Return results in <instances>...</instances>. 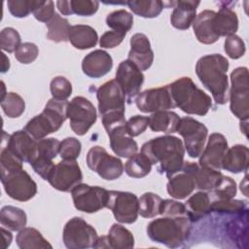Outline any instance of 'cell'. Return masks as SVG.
<instances>
[{"instance_id":"1","label":"cell","mask_w":249,"mask_h":249,"mask_svg":"<svg viewBox=\"0 0 249 249\" xmlns=\"http://www.w3.org/2000/svg\"><path fill=\"white\" fill-rule=\"evenodd\" d=\"M141 153L149 159L152 165L158 164L160 173H164L169 178L182 168L185 147L180 138L166 134L144 143Z\"/></svg>"},{"instance_id":"2","label":"cell","mask_w":249,"mask_h":249,"mask_svg":"<svg viewBox=\"0 0 249 249\" xmlns=\"http://www.w3.org/2000/svg\"><path fill=\"white\" fill-rule=\"evenodd\" d=\"M229 70L228 59L220 53L201 56L196 64V73L202 86L210 91L219 105L229 101Z\"/></svg>"},{"instance_id":"3","label":"cell","mask_w":249,"mask_h":249,"mask_svg":"<svg viewBox=\"0 0 249 249\" xmlns=\"http://www.w3.org/2000/svg\"><path fill=\"white\" fill-rule=\"evenodd\" d=\"M147 235L157 243L169 248L181 247L189 238L192 231V222L188 215L158 218L147 226Z\"/></svg>"},{"instance_id":"4","label":"cell","mask_w":249,"mask_h":249,"mask_svg":"<svg viewBox=\"0 0 249 249\" xmlns=\"http://www.w3.org/2000/svg\"><path fill=\"white\" fill-rule=\"evenodd\" d=\"M168 88L175 106L189 115L205 116L212 107L211 97L189 77L177 79Z\"/></svg>"},{"instance_id":"5","label":"cell","mask_w":249,"mask_h":249,"mask_svg":"<svg viewBox=\"0 0 249 249\" xmlns=\"http://www.w3.org/2000/svg\"><path fill=\"white\" fill-rule=\"evenodd\" d=\"M68 103L67 100L51 98L43 112L29 120L23 129L36 140H41L57 131L67 119Z\"/></svg>"},{"instance_id":"6","label":"cell","mask_w":249,"mask_h":249,"mask_svg":"<svg viewBox=\"0 0 249 249\" xmlns=\"http://www.w3.org/2000/svg\"><path fill=\"white\" fill-rule=\"evenodd\" d=\"M229 92L231 112L241 122L249 118V83L247 67H237L231 73Z\"/></svg>"},{"instance_id":"7","label":"cell","mask_w":249,"mask_h":249,"mask_svg":"<svg viewBox=\"0 0 249 249\" xmlns=\"http://www.w3.org/2000/svg\"><path fill=\"white\" fill-rule=\"evenodd\" d=\"M0 171L4 190L11 198L18 201H27L37 194L35 181L22 167L0 169Z\"/></svg>"},{"instance_id":"8","label":"cell","mask_w":249,"mask_h":249,"mask_svg":"<svg viewBox=\"0 0 249 249\" xmlns=\"http://www.w3.org/2000/svg\"><path fill=\"white\" fill-rule=\"evenodd\" d=\"M97 238L95 229L80 217L71 218L63 228L62 240L68 249L94 248Z\"/></svg>"},{"instance_id":"9","label":"cell","mask_w":249,"mask_h":249,"mask_svg":"<svg viewBox=\"0 0 249 249\" xmlns=\"http://www.w3.org/2000/svg\"><path fill=\"white\" fill-rule=\"evenodd\" d=\"M86 160L88 167L104 180L118 179L124 171L123 161L118 157L108 154L101 146L91 147L87 154Z\"/></svg>"},{"instance_id":"10","label":"cell","mask_w":249,"mask_h":249,"mask_svg":"<svg viewBox=\"0 0 249 249\" xmlns=\"http://www.w3.org/2000/svg\"><path fill=\"white\" fill-rule=\"evenodd\" d=\"M70 127L77 135H85L97 120L96 109L84 96H75L67 106Z\"/></svg>"},{"instance_id":"11","label":"cell","mask_w":249,"mask_h":249,"mask_svg":"<svg viewBox=\"0 0 249 249\" xmlns=\"http://www.w3.org/2000/svg\"><path fill=\"white\" fill-rule=\"evenodd\" d=\"M176 132L183 137V144L188 155L193 159L198 158L206 142L207 127L192 117H183L180 118Z\"/></svg>"},{"instance_id":"12","label":"cell","mask_w":249,"mask_h":249,"mask_svg":"<svg viewBox=\"0 0 249 249\" xmlns=\"http://www.w3.org/2000/svg\"><path fill=\"white\" fill-rule=\"evenodd\" d=\"M71 195L76 209L86 213H95L106 207L109 191L99 186L81 183L71 191Z\"/></svg>"},{"instance_id":"13","label":"cell","mask_w":249,"mask_h":249,"mask_svg":"<svg viewBox=\"0 0 249 249\" xmlns=\"http://www.w3.org/2000/svg\"><path fill=\"white\" fill-rule=\"evenodd\" d=\"M107 208L115 219L122 224H132L138 218V197L136 195L123 191H109Z\"/></svg>"},{"instance_id":"14","label":"cell","mask_w":249,"mask_h":249,"mask_svg":"<svg viewBox=\"0 0 249 249\" xmlns=\"http://www.w3.org/2000/svg\"><path fill=\"white\" fill-rule=\"evenodd\" d=\"M83 173L76 160H61L54 164L51 171L48 182L60 192H71L77 185L81 184Z\"/></svg>"},{"instance_id":"15","label":"cell","mask_w":249,"mask_h":249,"mask_svg":"<svg viewBox=\"0 0 249 249\" xmlns=\"http://www.w3.org/2000/svg\"><path fill=\"white\" fill-rule=\"evenodd\" d=\"M100 116L125 112V95L115 79L100 86L96 90Z\"/></svg>"},{"instance_id":"16","label":"cell","mask_w":249,"mask_h":249,"mask_svg":"<svg viewBox=\"0 0 249 249\" xmlns=\"http://www.w3.org/2000/svg\"><path fill=\"white\" fill-rule=\"evenodd\" d=\"M115 80L123 89L127 102L131 103L140 93L144 82V75L134 63L125 59L119 64Z\"/></svg>"},{"instance_id":"17","label":"cell","mask_w":249,"mask_h":249,"mask_svg":"<svg viewBox=\"0 0 249 249\" xmlns=\"http://www.w3.org/2000/svg\"><path fill=\"white\" fill-rule=\"evenodd\" d=\"M135 104L143 113H155L176 107L168 85L160 88L146 89L140 92L135 98Z\"/></svg>"},{"instance_id":"18","label":"cell","mask_w":249,"mask_h":249,"mask_svg":"<svg viewBox=\"0 0 249 249\" xmlns=\"http://www.w3.org/2000/svg\"><path fill=\"white\" fill-rule=\"evenodd\" d=\"M37 140L24 129L17 130L12 134L3 131L2 145L7 147L15 156L29 164L37 156Z\"/></svg>"},{"instance_id":"19","label":"cell","mask_w":249,"mask_h":249,"mask_svg":"<svg viewBox=\"0 0 249 249\" xmlns=\"http://www.w3.org/2000/svg\"><path fill=\"white\" fill-rule=\"evenodd\" d=\"M196 162L184 161L182 168L168 178L166 190L168 195L175 199L188 197L196 189L194 168Z\"/></svg>"},{"instance_id":"20","label":"cell","mask_w":249,"mask_h":249,"mask_svg":"<svg viewBox=\"0 0 249 249\" xmlns=\"http://www.w3.org/2000/svg\"><path fill=\"white\" fill-rule=\"evenodd\" d=\"M227 138L219 132L210 134L206 146L203 148L198 160V165L221 170L223 157L228 150Z\"/></svg>"},{"instance_id":"21","label":"cell","mask_w":249,"mask_h":249,"mask_svg":"<svg viewBox=\"0 0 249 249\" xmlns=\"http://www.w3.org/2000/svg\"><path fill=\"white\" fill-rule=\"evenodd\" d=\"M127 59L141 71L148 70L154 61V52L148 37L143 33H135L130 38V50Z\"/></svg>"},{"instance_id":"22","label":"cell","mask_w":249,"mask_h":249,"mask_svg":"<svg viewBox=\"0 0 249 249\" xmlns=\"http://www.w3.org/2000/svg\"><path fill=\"white\" fill-rule=\"evenodd\" d=\"M125 124L116 125L106 130L110 140V147L114 154L121 158H130L138 151V145L133 137L129 136Z\"/></svg>"},{"instance_id":"23","label":"cell","mask_w":249,"mask_h":249,"mask_svg":"<svg viewBox=\"0 0 249 249\" xmlns=\"http://www.w3.org/2000/svg\"><path fill=\"white\" fill-rule=\"evenodd\" d=\"M113 67L111 55L103 50H94L82 61V70L89 78L97 79L108 74Z\"/></svg>"},{"instance_id":"24","label":"cell","mask_w":249,"mask_h":249,"mask_svg":"<svg viewBox=\"0 0 249 249\" xmlns=\"http://www.w3.org/2000/svg\"><path fill=\"white\" fill-rule=\"evenodd\" d=\"M199 1L179 0L173 2V11L170 16V23L179 30L189 29L196 17V9Z\"/></svg>"},{"instance_id":"25","label":"cell","mask_w":249,"mask_h":249,"mask_svg":"<svg viewBox=\"0 0 249 249\" xmlns=\"http://www.w3.org/2000/svg\"><path fill=\"white\" fill-rule=\"evenodd\" d=\"M216 12L212 10H203L195 18L192 23L194 33L198 42L204 45L214 44L219 40V36L215 32L213 19Z\"/></svg>"},{"instance_id":"26","label":"cell","mask_w":249,"mask_h":249,"mask_svg":"<svg viewBox=\"0 0 249 249\" xmlns=\"http://www.w3.org/2000/svg\"><path fill=\"white\" fill-rule=\"evenodd\" d=\"M249 162V150L245 145L236 144L226 151L221 167L222 169L231 172L240 173L247 171Z\"/></svg>"},{"instance_id":"27","label":"cell","mask_w":249,"mask_h":249,"mask_svg":"<svg viewBox=\"0 0 249 249\" xmlns=\"http://www.w3.org/2000/svg\"><path fill=\"white\" fill-rule=\"evenodd\" d=\"M222 6L220 10L215 14L213 19V25L215 32L219 37H228L234 35L238 29V18L236 13L227 6Z\"/></svg>"},{"instance_id":"28","label":"cell","mask_w":249,"mask_h":249,"mask_svg":"<svg viewBox=\"0 0 249 249\" xmlns=\"http://www.w3.org/2000/svg\"><path fill=\"white\" fill-rule=\"evenodd\" d=\"M68 41L78 50H88L96 46L98 35L95 29L87 24L71 25Z\"/></svg>"},{"instance_id":"29","label":"cell","mask_w":249,"mask_h":249,"mask_svg":"<svg viewBox=\"0 0 249 249\" xmlns=\"http://www.w3.org/2000/svg\"><path fill=\"white\" fill-rule=\"evenodd\" d=\"M180 122V117L173 111L163 110L152 113L149 117V127L153 131H161L166 134L174 133Z\"/></svg>"},{"instance_id":"30","label":"cell","mask_w":249,"mask_h":249,"mask_svg":"<svg viewBox=\"0 0 249 249\" xmlns=\"http://www.w3.org/2000/svg\"><path fill=\"white\" fill-rule=\"evenodd\" d=\"M210 204L211 198L206 192L199 191L192 195L185 203L187 215L191 222H196L210 213Z\"/></svg>"},{"instance_id":"31","label":"cell","mask_w":249,"mask_h":249,"mask_svg":"<svg viewBox=\"0 0 249 249\" xmlns=\"http://www.w3.org/2000/svg\"><path fill=\"white\" fill-rule=\"evenodd\" d=\"M17 245L20 249H52L53 246L35 228L25 227L20 230L16 237Z\"/></svg>"},{"instance_id":"32","label":"cell","mask_w":249,"mask_h":249,"mask_svg":"<svg viewBox=\"0 0 249 249\" xmlns=\"http://www.w3.org/2000/svg\"><path fill=\"white\" fill-rule=\"evenodd\" d=\"M220 170L199 166L198 163L194 168V177L196 181V189L204 192L213 191L223 178Z\"/></svg>"},{"instance_id":"33","label":"cell","mask_w":249,"mask_h":249,"mask_svg":"<svg viewBox=\"0 0 249 249\" xmlns=\"http://www.w3.org/2000/svg\"><path fill=\"white\" fill-rule=\"evenodd\" d=\"M27 222L26 213L16 206L6 205L0 211L1 226L13 231H19L25 228Z\"/></svg>"},{"instance_id":"34","label":"cell","mask_w":249,"mask_h":249,"mask_svg":"<svg viewBox=\"0 0 249 249\" xmlns=\"http://www.w3.org/2000/svg\"><path fill=\"white\" fill-rule=\"evenodd\" d=\"M106 236L109 248L130 249L134 247L133 234L130 231L120 224H113Z\"/></svg>"},{"instance_id":"35","label":"cell","mask_w":249,"mask_h":249,"mask_svg":"<svg viewBox=\"0 0 249 249\" xmlns=\"http://www.w3.org/2000/svg\"><path fill=\"white\" fill-rule=\"evenodd\" d=\"M126 4L132 13L145 18H157L164 8L160 0H130Z\"/></svg>"},{"instance_id":"36","label":"cell","mask_w":249,"mask_h":249,"mask_svg":"<svg viewBox=\"0 0 249 249\" xmlns=\"http://www.w3.org/2000/svg\"><path fill=\"white\" fill-rule=\"evenodd\" d=\"M46 25L48 28L47 38L50 41L54 43L68 41V34L71 27L68 19L55 13L53 18Z\"/></svg>"},{"instance_id":"37","label":"cell","mask_w":249,"mask_h":249,"mask_svg":"<svg viewBox=\"0 0 249 249\" xmlns=\"http://www.w3.org/2000/svg\"><path fill=\"white\" fill-rule=\"evenodd\" d=\"M151 161L142 153H136L124 164V172L132 178H143L151 172Z\"/></svg>"},{"instance_id":"38","label":"cell","mask_w":249,"mask_h":249,"mask_svg":"<svg viewBox=\"0 0 249 249\" xmlns=\"http://www.w3.org/2000/svg\"><path fill=\"white\" fill-rule=\"evenodd\" d=\"M106 24L112 30L126 35L133 25V16L124 9L113 11L107 15Z\"/></svg>"},{"instance_id":"39","label":"cell","mask_w":249,"mask_h":249,"mask_svg":"<svg viewBox=\"0 0 249 249\" xmlns=\"http://www.w3.org/2000/svg\"><path fill=\"white\" fill-rule=\"evenodd\" d=\"M162 198L154 193H145L138 198V213L143 218H154L160 215Z\"/></svg>"},{"instance_id":"40","label":"cell","mask_w":249,"mask_h":249,"mask_svg":"<svg viewBox=\"0 0 249 249\" xmlns=\"http://www.w3.org/2000/svg\"><path fill=\"white\" fill-rule=\"evenodd\" d=\"M210 212L218 214H235L240 215L247 212L246 201L240 199H216L210 204Z\"/></svg>"},{"instance_id":"41","label":"cell","mask_w":249,"mask_h":249,"mask_svg":"<svg viewBox=\"0 0 249 249\" xmlns=\"http://www.w3.org/2000/svg\"><path fill=\"white\" fill-rule=\"evenodd\" d=\"M1 108L7 117L15 119L23 114L25 110V102L18 93L10 91L1 99Z\"/></svg>"},{"instance_id":"42","label":"cell","mask_w":249,"mask_h":249,"mask_svg":"<svg viewBox=\"0 0 249 249\" xmlns=\"http://www.w3.org/2000/svg\"><path fill=\"white\" fill-rule=\"evenodd\" d=\"M42 0H8L10 13L16 18H25L41 4Z\"/></svg>"},{"instance_id":"43","label":"cell","mask_w":249,"mask_h":249,"mask_svg":"<svg viewBox=\"0 0 249 249\" xmlns=\"http://www.w3.org/2000/svg\"><path fill=\"white\" fill-rule=\"evenodd\" d=\"M19 33L13 27H5L0 32V47L4 52L15 53L21 45Z\"/></svg>"},{"instance_id":"44","label":"cell","mask_w":249,"mask_h":249,"mask_svg":"<svg viewBox=\"0 0 249 249\" xmlns=\"http://www.w3.org/2000/svg\"><path fill=\"white\" fill-rule=\"evenodd\" d=\"M210 195H212L213 200L233 198L236 195V183L232 178L224 175L218 186L210 192Z\"/></svg>"},{"instance_id":"45","label":"cell","mask_w":249,"mask_h":249,"mask_svg":"<svg viewBox=\"0 0 249 249\" xmlns=\"http://www.w3.org/2000/svg\"><path fill=\"white\" fill-rule=\"evenodd\" d=\"M50 90L53 98L57 100H67L72 93V85L65 77L56 76L51 81Z\"/></svg>"},{"instance_id":"46","label":"cell","mask_w":249,"mask_h":249,"mask_svg":"<svg viewBox=\"0 0 249 249\" xmlns=\"http://www.w3.org/2000/svg\"><path fill=\"white\" fill-rule=\"evenodd\" d=\"M82 149L81 142L75 137H67L60 142L59 155L63 160H76Z\"/></svg>"},{"instance_id":"47","label":"cell","mask_w":249,"mask_h":249,"mask_svg":"<svg viewBox=\"0 0 249 249\" xmlns=\"http://www.w3.org/2000/svg\"><path fill=\"white\" fill-rule=\"evenodd\" d=\"M224 50L229 57L232 59H238L244 55L246 48L243 40L234 34L226 38L224 43Z\"/></svg>"},{"instance_id":"48","label":"cell","mask_w":249,"mask_h":249,"mask_svg":"<svg viewBox=\"0 0 249 249\" xmlns=\"http://www.w3.org/2000/svg\"><path fill=\"white\" fill-rule=\"evenodd\" d=\"M60 141L56 138H43L37 142V156L45 157L50 160L55 159L59 154Z\"/></svg>"},{"instance_id":"49","label":"cell","mask_w":249,"mask_h":249,"mask_svg":"<svg viewBox=\"0 0 249 249\" xmlns=\"http://www.w3.org/2000/svg\"><path fill=\"white\" fill-rule=\"evenodd\" d=\"M99 2L95 0H70V8L72 15L81 17H89L98 10Z\"/></svg>"},{"instance_id":"50","label":"cell","mask_w":249,"mask_h":249,"mask_svg":"<svg viewBox=\"0 0 249 249\" xmlns=\"http://www.w3.org/2000/svg\"><path fill=\"white\" fill-rule=\"evenodd\" d=\"M39 54V49L34 43L25 42L21 44L15 52L16 59L22 64H29L33 62Z\"/></svg>"},{"instance_id":"51","label":"cell","mask_w":249,"mask_h":249,"mask_svg":"<svg viewBox=\"0 0 249 249\" xmlns=\"http://www.w3.org/2000/svg\"><path fill=\"white\" fill-rule=\"evenodd\" d=\"M149 126V117L135 115L126 121L125 128L129 136L135 137L143 133Z\"/></svg>"},{"instance_id":"52","label":"cell","mask_w":249,"mask_h":249,"mask_svg":"<svg viewBox=\"0 0 249 249\" xmlns=\"http://www.w3.org/2000/svg\"><path fill=\"white\" fill-rule=\"evenodd\" d=\"M160 215L167 217L187 215L186 206L185 204L173 199H162L160 208Z\"/></svg>"},{"instance_id":"53","label":"cell","mask_w":249,"mask_h":249,"mask_svg":"<svg viewBox=\"0 0 249 249\" xmlns=\"http://www.w3.org/2000/svg\"><path fill=\"white\" fill-rule=\"evenodd\" d=\"M30 165L35 171V173L42 177V179L44 180H48V177L54 166L53 160L41 156H36V158L32 160Z\"/></svg>"},{"instance_id":"54","label":"cell","mask_w":249,"mask_h":249,"mask_svg":"<svg viewBox=\"0 0 249 249\" xmlns=\"http://www.w3.org/2000/svg\"><path fill=\"white\" fill-rule=\"evenodd\" d=\"M33 15L37 20L48 23L55 15L53 2L51 0L42 1L41 4L34 10Z\"/></svg>"},{"instance_id":"55","label":"cell","mask_w":249,"mask_h":249,"mask_svg":"<svg viewBox=\"0 0 249 249\" xmlns=\"http://www.w3.org/2000/svg\"><path fill=\"white\" fill-rule=\"evenodd\" d=\"M124 36L125 34L114 30L106 31L101 35V38L99 39V46L104 49H113L123 42Z\"/></svg>"},{"instance_id":"56","label":"cell","mask_w":249,"mask_h":249,"mask_svg":"<svg viewBox=\"0 0 249 249\" xmlns=\"http://www.w3.org/2000/svg\"><path fill=\"white\" fill-rule=\"evenodd\" d=\"M56 7L60 14L63 16H70L72 15L71 8H70V0H58L56 2Z\"/></svg>"},{"instance_id":"57","label":"cell","mask_w":249,"mask_h":249,"mask_svg":"<svg viewBox=\"0 0 249 249\" xmlns=\"http://www.w3.org/2000/svg\"><path fill=\"white\" fill-rule=\"evenodd\" d=\"M1 232H2V236H3V245H2V248L5 249L7 247L10 246L11 242H12V239H13V235L12 233L8 231V229L6 230L4 227L1 228Z\"/></svg>"},{"instance_id":"58","label":"cell","mask_w":249,"mask_h":249,"mask_svg":"<svg viewBox=\"0 0 249 249\" xmlns=\"http://www.w3.org/2000/svg\"><path fill=\"white\" fill-rule=\"evenodd\" d=\"M2 54V58L4 59V61H3V64H2V70H1V72L2 73H5V72H7L8 70H9V68H10V60H9V58L5 55V53H1Z\"/></svg>"}]
</instances>
